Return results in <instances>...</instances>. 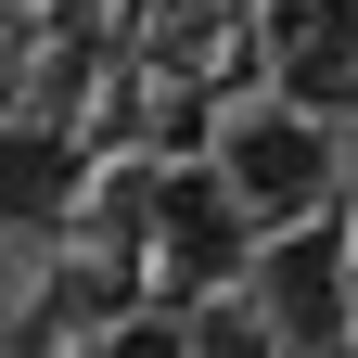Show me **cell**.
I'll return each instance as SVG.
<instances>
[{"label": "cell", "mask_w": 358, "mask_h": 358, "mask_svg": "<svg viewBox=\"0 0 358 358\" xmlns=\"http://www.w3.org/2000/svg\"><path fill=\"white\" fill-rule=\"evenodd\" d=\"M320 179H333V154H320V128L307 115H256V128H231V192L243 205H320Z\"/></svg>", "instance_id": "6da1fadb"}, {"label": "cell", "mask_w": 358, "mask_h": 358, "mask_svg": "<svg viewBox=\"0 0 358 358\" xmlns=\"http://www.w3.org/2000/svg\"><path fill=\"white\" fill-rule=\"evenodd\" d=\"M166 243H179V268H217V256H231V192H217V179L166 192Z\"/></svg>", "instance_id": "7a4b0ae2"}, {"label": "cell", "mask_w": 358, "mask_h": 358, "mask_svg": "<svg viewBox=\"0 0 358 358\" xmlns=\"http://www.w3.org/2000/svg\"><path fill=\"white\" fill-rule=\"evenodd\" d=\"M268 294H282L294 333H333V256H320V243H294L282 268H268Z\"/></svg>", "instance_id": "3957f363"}, {"label": "cell", "mask_w": 358, "mask_h": 358, "mask_svg": "<svg viewBox=\"0 0 358 358\" xmlns=\"http://www.w3.org/2000/svg\"><path fill=\"white\" fill-rule=\"evenodd\" d=\"M64 192V141H0V217H38Z\"/></svg>", "instance_id": "277c9868"}, {"label": "cell", "mask_w": 358, "mask_h": 358, "mask_svg": "<svg viewBox=\"0 0 358 358\" xmlns=\"http://www.w3.org/2000/svg\"><path fill=\"white\" fill-rule=\"evenodd\" d=\"M192 358H256V333H243V320H205V333H192Z\"/></svg>", "instance_id": "5b68a950"}, {"label": "cell", "mask_w": 358, "mask_h": 358, "mask_svg": "<svg viewBox=\"0 0 358 358\" xmlns=\"http://www.w3.org/2000/svg\"><path fill=\"white\" fill-rule=\"evenodd\" d=\"M115 358H192V345H179V333L154 320V333H115Z\"/></svg>", "instance_id": "8992f818"}]
</instances>
